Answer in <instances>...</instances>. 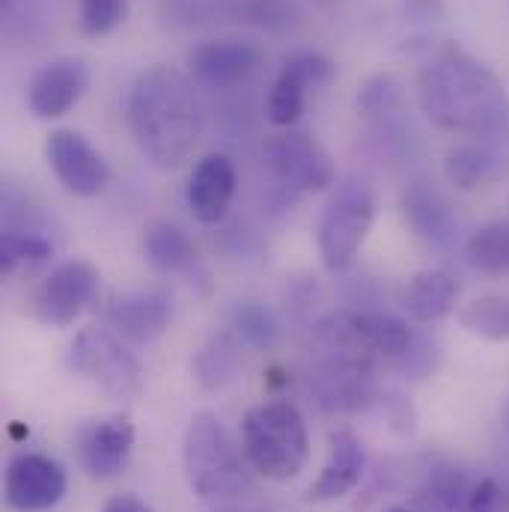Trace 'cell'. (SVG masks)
I'll return each instance as SVG.
<instances>
[{"label": "cell", "instance_id": "cell-1", "mask_svg": "<svg viewBox=\"0 0 509 512\" xmlns=\"http://www.w3.org/2000/svg\"><path fill=\"white\" fill-rule=\"evenodd\" d=\"M417 96L429 123L450 134L495 137L509 120L504 81L456 42L420 69Z\"/></svg>", "mask_w": 509, "mask_h": 512}, {"label": "cell", "instance_id": "cell-29", "mask_svg": "<svg viewBox=\"0 0 509 512\" xmlns=\"http://www.w3.org/2000/svg\"><path fill=\"white\" fill-rule=\"evenodd\" d=\"M358 105L373 120H390L402 111V84L393 75H373L364 84Z\"/></svg>", "mask_w": 509, "mask_h": 512}, {"label": "cell", "instance_id": "cell-17", "mask_svg": "<svg viewBox=\"0 0 509 512\" xmlns=\"http://www.w3.org/2000/svg\"><path fill=\"white\" fill-rule=\"evenodd\" d=\"M364 447L361 438L352 429H334L328 438V462L322 465L319 477L307 489V501L313 504H328L352 495L364 477Z\"/></svg>", "mask_w": 509, "mask_h": 512}, {"label": "cell", "instance_id": "cell-20", "mask_svg": "<svg viewBox=\"0 0 509 512\" xmlns=\"http://www.w3.org/2000/svg\"><path fill=\"white\" fill-rule=\"evenodd\" d=\"M143 256L161 274L197 277L206 274L194 239L173 221H155L143 236Z\"/></svg>", "mask_w": 509, "mask_h": 512}, {"label": "cell", "instance_id": "cell-21", "mask_svg": "<svg viewBox=\"0 0 509 512\" xmlns=\"http://www.w3.org/2000/svg\"><path fill=\"white\" fill-rule=\"evenodd\" d=\"M218 18L265 30H289L298 24L301 9L295 0H218Z\"/></svg>", "mask_w": 509, "mask_h": 512}, {"label": "cell", "instance_id": "cell-32", "mask_svg": "<svg viewBox=\"0 0 509 512\" xmlns=\"http://www.w3.org/2000/svg\"><path fill=\"white\" fill-rule=\"evenodd\" d=\"M102 512H152L140 498H134V495H117V498H111L108 504H105V510Z\"/></svg>", "mask_w": 509, "mask_h": 512}, {"label": "cell", "instance_id": "cell-4", "mask_svg": "<svg viewBox=\"0 0 509 512\" xmlns=\"http://www.w3.org/2000/svg\"><path fill=\"white\" fill-rule=\"evenodd\" d=\"M242 450L259 477L295 480L310 459V435L301 408L292 399H265L242 420Z\"/></svg>", "mask_w": 509, "mask_h": 512}, {"label": "cell", "instance_id": "cell-15", "mask_svg": "<svg viewBox=\"0 0 509 512\" xmlns=\"http://www.w3.org/2000/svg\"><path fill=\"white\" fill-rule=\"evenodd\" d=\"M173 319V298L164 289H128L108 301L105 322L123 340L152 343Z\"/></svg>", "mask_w": 509, "mask_h": 512}, {"label": "cell", "instance_id": "cell-31", "mask_svg": "<svg viewBox=\"0 0 509 512\" xmlns=\"http://www.w3.org/2000/svg\"><path fill=\"white\" fill-rule=\"evenodd\" d=\"M498 504V483L495 480H480L477 486L468 489L465 507L468 512H492Z\"/></svg>", "mask_w": 509, "mask_h": 512}, {"label": "cell", "instance_id": "cell-14", "mask_svg": "<svg viewBox=\"0 0 509 512\" xmlns=\"http://www.w3.org/2000/svg\"><path fill=\"white\" fill-rule=\"evenodd\" d=\"M90 69L81 57H57L45 63L27 84V108L39 120L66 117L87 93Z\"/></svg>", "mask_w": 509, "mask_h": 512}, {"label": "cell", "instance_id": "cell-13", "mask_svg": "<svg viewBox=\"0 0 509 512\" xmlns=\"http://www.w3.org/2000/svg\"><path fill=\"white\" fill-rule=\"evenodd\" d=\"M185 63L197 84L212 90H230L259 72L262 51L245 39H206L188 48Z\"/></svg>", "mask_w": 509, "mask_h": 512}, {"label": "cell", "instance_id": "cell-34", "mask_svg": "<svg viewBox=\"0 0 509 512\" xmlns=\"http://www.w3.org/2000/svg\"><path fill=\"white\" fill-rule=\"evenodd\" d=\"M387 512H411V510H405V507H390Z\"/></svg>", "mask_w": 509, "mask_h": 512}, {"label": "cell", "instance_id": "cell-7", "mask_svg": "<svg viewBox=\"0 0 509 512\" xmlns=\"http://www.w3.org/2000/svg\"><path fill=\"white\" fill-rule=\"evenodd\" d=\"M69 367L96 384L108 399H131L143 387L137 355L111 328H84L69 346Z\"/></svg>", "mask_w": 509, "mask_h": 512}, {"label": "cell", "instance_id": "cell-10", "mask_svg": "<svg viewBox=\"0 0 509 512\" xmlns=\"http://www.w3.org/2000/svg\"><path fill=\"white\" fill-rule=\"evenodd\" d=\"M334 78V63L319 54V51H298L292 54L280 75L271 84L268 102H265V117L277 128H295L304 108H307V93L316 87H325Z\"/></svg>", "mask_w": 509, "mask_h": 512}, {"label": "cell", "instance_id": "cell-22", "mask_svg": "<svg viewBox=\"0 0 509 512\" xmlns=\"http://www.w3.org/2000/svg\"><path fill=\"white\" fill-rule=\"evenodd\" d=\"M465 256L474 271L501 277L509 274V218L483 224L465 245Z\"/></svg>", "mask_w": 509, "mask_h": 512}, {"label": "cell", "instance_id": "cell-23", "mask_svg": "<svg viewBox=\"0 0 509 512\" xmlns=\"http://www.w3.org/2000/svg\"><path fill=\"white\" fill-rule=\"evenodd\" d=\"M459 325L483 340H509V295H486L459 310Z\"/></svg>", "mask_w": 509, "mask_h": 512}, {"label": "cell", "instance_id": "cell-36", "mask_svg": "<svg viewBox=\"0 0 509 512\" xmlns=\"http://www.w3.org/2000/svg\"><path fill=\"white\" fill-rule=\"evenodd\" d=\"M507 423H509V408H507Z\"/></svg>", "mask_w": 509, "mask_h": 512}, {"label": "cell", "instance_id": "cell-3", "mask_svg": "<svg viewBox=\"0 0 509 512\" xmlns=\"http://www.w3.org/2000/svg\"><path fill=\"white\" fill-rule=\"evenodd\" d=\"M182 462L188 486L200 501L233 504L254 492L256 471L215 411H197L191 417L182 441Z\"/></svg>", "mask_w": 509, "mask_h": 512}, {"label": "cell", "instance_id": "cell-11", "mask_svg": "<svg viewBox=\"0 0 509 512\" xmlns=\"http://www.w3.org/2000/svg\"><path fill=\"white\" fill-rule=\"evenodd\" d=\"M69 489L60 462L42 453H18L6 465L3 498L15 512H45L57 507Z\"/></svg>", "mask_w": 509, "mask_h": 512}, {"label": "cell", "instance_id": "cell-2", "mask_svg": "<svg viewBox=\"0 0 509 512\" xmlns=\"http://www.w3.org/2000/svg\"><path fill=\"white\" fill-rule=\"evenodd\" d=\"M128 126L152 167L185 164L203 137V105L191 78L170 66L146 69L128 96Z\"/></svg>", "mask_w": 509, "mask_h": 512}, {"label": "cell", "instance_id": "cell-16", "mask_svg": "<svg viewBox=\"0 0 509 512\" xmlns=\"http://www.w3.org/2000/svg\"><path fill=\"white\" fill-rule=\"evenodd\" d=\"M236 197V167L224 152H212L203 161H197V167L191 170L188 179V209L194 212V218L206 227H215L227 218L230 203Z\"/></svg>", "mask_w": 509, "mask_h": 512}, {"label": "cell", "instance_id": "cell-18", "mask_svg": "<svg viewBox=\"0 0 509 512\" xmlns=\"http://www.w3.org/2000/svg\"><path fill=\"white\" fill-rule=\"evenodd\" d=\"M402 215L411 233L432 251H450L459 239V218L426 182H411L402 194Z\"/></svg>", "mask_w": 509, "mask_h": 512}, {"label": "cell", "instance_id": "cell-5", "mask_svg": "<svg viewBox=\"0 0 509 512\" xmlns=\"http://www.w3.org/2000/svg\"><path fill=\"white\" fill-rule=\"evenodd\" d=\"M328 185H334V164L310 134L283 128L265 140L262 197L274 215L292 209L304 194L325 191Z\"/></svg>", "mask_w": 509, "mask_h": 512}, {"label": "cell", "instance_id": "cell-9", "mask_svg": "<svg viewBox=\"0 0 509 512\" xmlns=\"http://www.w3.org/2000/svg\"><path fill=\"white\" fill-rule=\"evenodd\" d=\"M45 158L57 182L75 197H96L111 182V167L93 143L75 128H57L45 140Z\"/></svg>", "mask_w": 509, "mask_h": 512}, {"label": "cell", "instance_id": "cell-35", "mask_svg": "<svg viewBox=\"0 0 509 512\" xmlns=\"http://www.w3.org/2000/svg\"><path fill=\"white\" fill-rule=\"evenodd\" d=\"M316 3H334V0H316Z\"/></svg>", "mask_w": 509, "mask_h": 512}, {"label": "cell", "instance_id": "cell-19", "mask_svg": "<svg viewBox=\"0 0 509 512\" xmlns=\"http://www.w3.org/2000/svg\"><path fill=\"white\" fill-rule=\"evenodd\" d=\"M456 298H459V283L444 268L417 271L399 289V307L414 322H423V325H432L450 316L456 310Z\"/></svg>", "mask_w": 509, "mask_h": 512}, {"label": "cell", "instance_id": "cell-6", "mask_svg": "<svg viewBox=\"0 0 509 512\" xmlns=\"http://www.w3.org/2000/svg\"><path fill=\"white\" fill-rule=\"evenodd\" d=\"M376 221V194L364 179H343L322 209L316 242L319 256L331 274H343L355 265Z\"/></svg>", "mask_w": 509, "mask_h": 512}, {"label": "cell", "instance_id": "cell-26", "mask_svg": "<svg viewBox=\"0 0 509 512\" xmlns=\"http://www.w3.org/2000/svg\"><path fill=\"white\" fill-rule=\"evenodd\" d=\"M239 370V358H236V346L227 337H215L209 340L197 358H194V376L206 390H218L227 382L236 379Z\"/></svg>", "mask_w": 509, "mask_h": 512}, {"label": "cell", "instance_id": "cell-28", "mask_svg": "<svg viewBox=\"0 0 509 512\" xmlns=\"http://www.w3.org/2000/svg\"><path fill=\"white\" fill-rule=\"evenodd\" d=\"M468 498L465 492V477L456 468H438L426 489L420 492V504L429 512H453Z\"/></svg>", "mask_w": 509, "mask_h": 512}, {"label": "cell", "instance_id": "cell-8", "mask_svg": "<svg viewBox=\"0 0 509 512\" xmlns=\"http://www.w3.org/2000/svg\"><path fill=\"white\" fill-rule=\"evenodd\" d=\"M99 271L84 259L60 262L33 295V316L48 328L72 325L99 292Z\"/></svg>", "mask_w": 509, "mask_h": 512}, {"label": "cell", "instance_id": "cell-33", "mask_svg": "<svg viewBox=\"0 0 509 512\" xmlns=\"http://www.w3.org/2000/svg\"><path fill=\"white\" fill-rule=\"evenodd\" d=\"M215 512H268V510H262V507H245V504H224V507H218Z\"/></svg>", "mask_w": 509, "mask_h": 512}, {"label": "cell", "instance_id": "cell-27", "mask_svg": "<svg viewBox=\"0 0 509 512\" xmlns=\"http://www.w3.org/2000/svg\"><path fill=\"white\" fill-rule=\"evenodd\" d=\"M54 254V245L30 230H3L0 236V271L12 274L24 265H39Z\"/></svg>", "mask_w": 509, "mask_h": 512}, {"label": "cell", "instance_id": "cell-12", "mask_svg": "<svg viewBox=\"0 0 509 512\" xmlns=\"http://www.w3.org/2000/svg\"><path fill=\"white\" fill-rule=\"evenodd\" d=\"M134 450V423L128 414H111L78 426L75 456L93 480H114L131 462Z\"/></svg>", "mask_w": 509, "mask_h": 512}, {"label": "cell", "instance_id": "cell-24", "mask_svg": "<svg viewBox=\"0 0 509 512\" xmlns=\"http://www.w3.org/2000/svg\"><path fill=\"white\" fill-rule=\"evenodd\" d=\"M495 155L486 149V146H477V143H465V146H456L447 152V161H444V170H447V179L462 188V191H474L480 188L483 182H489L495 176Z\"/></svg>", "mask_w": 509, "mask_h": 512}, {"label": "cell", "instance_id": "cell-25", "mask_svg": "<svg viewBox=\"0 0 509 512\" xmlns=\"http://www.w3.org/2000/svg\"><path fill=\"white\" fill-rule=\"evenodd\" d=\"M233 322V334L236 340L245 346V349H254V352H268L277 337H280V328H277V319L271 316V310H265L262 304L256 301H245L233 310L230 316Z\"/></svg>", "mask_w": 509, "mask_h": 512}, {"label": "cell", "instance_id": "cell-30", "mask_svg": "<svg viewBox=\"0 0 509 512\" xmlns=\"http://www.w3.org/2000/svg\"><path fill=\"white\" fill-rule=\"evenodd\" d=\"M128 15V0H81L78 27L84 36L99 39L117 30Z\"/></svg>", "mask_w": 509, "mask_h": 512}]
</instances>
